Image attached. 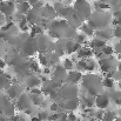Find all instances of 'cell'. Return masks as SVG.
Instances as JSON below:
<instances>
[{"mask_svg": "<svg viewBox=\"0 0 121 121\" xmlns=\"http://www.w3.org/2000/svg\"><path fill=\"white\" fill-rule=\"evenodd\" d=\"M74 9L77 13H79L83 17H89L91 15V8L89 4L86 0H77L74 4Z\"/></svg>", "mask_w": 121, "mask_h": 121, "instance_id": "obj_1", "label": "cell"}, {"mask_svg": "<svg viewBox=\"0 0 121 121\" xmlns=\"http://www.w3.org/2000/svg\"><path fill=\"white\" fill-rule=\"evenodd\" d=\"M112 61H113V58L112 56H104V58L99 59L98 65H99V67H100V69L102 72L107 73V72L114 69V65H113Z\"/></svg>", "mask_w": 121, "mask_h": 121, "instance_id": "obj_2", "label": "cell"}, {"mask_svg": "<svg viewBox=\"0 0 121 121\" xmlns=\"http://www.w3.org/2000/svg\"><path fill=\"white\" fill-rule=\"evenodd\" d=\"M109 100H111V99H109L108 95L101 94V95H98V96L95 98V105H96L98 108L104 109V108L108 107V105H109Z\"/></svg>", "mask_w": 121, "mask_h": 121, "instance_id": "obj_3", "label": "cell"}, {"mask_svg": "<svg viewBox=\"0 0 121 121\" xmlns=\"http://www.w3.org/2000/svg\"><path fill=\"white\" fill-rule=\"evenodd\" d=\"M77 54H78L79 59H88L94 55V49L91 47H81Z\"/></svg>", "mask_w": 121, "mask_h": 121, "instance_id": "obj_4", "label": "cell"}, {"mask_svg": "<svg viewBox=\"0 0 121 121\" xmlns=\"http://www.w3.org/2000/svg\"><path fill=\"white\" fill-rule=\"evenodd\" d=\"M82 79V73H81L80 71H69L68 72V74H67V80L69 81V82H72V83H78L79 81Z\"/></svg>", "mask_w": 121, "mask_h": 121, "instance_id": "obj_5", "label": "cell"}, {"mask_svg": "<svg viewBox=\"0 0 121 121\" xmlns=\"http://www.w3.org/2000/svg\"><path fill=\"white\" fill-rule=\"evenodd\" d=\"M31 8H32V5L30 4L28 0H24L20 4H17V9L21 14H27L31 11Z\"/></svg>", "mask_w": 121, "mask_h": 121, "instance_id": "obj_6", "label": "cell"}, {"mask_svg": "<svg viewBox=\"0 0 121 121\" xmlns=\"http://www.w3.org/2000/svg\"><path fill=\"white\" fill-rule=\"evenodd\" d=\"M80 31H81V33L86 34L87 37H94V35H95V30H94L88 22H83V24H81Z\"/></svg>", "mask_w": 121, "mask_h": 121, "instance_id": "obj_7", "label": "cell"}, {"mask_svg": "<svg viewBox=\"0 0 121 121\" xmlns=\"http://www.w3.org/2000/svg\"><path fill=\"white\" fill-rule=\"evenodd\" d=\"M112 35H114V34H111L109 32H107L106 30H96L95 31V35L94 37H96V38H99V39H102V40H105V41H107V40H109L111 38H112Z\"/></svg>", "mask_w": 121, "mask_h": 121, "instance_id": "obj_8", "label": "cell"}, {"mask_svg": "<svg viewBox=\"0 0 121 121\" xmlns=\"http://www.w3.org/2000/svg\"><path fill=\"white\" fill-rule=\"evenodd\" d=\"M107 43H106V41L102 40V39H99V38H94L93 40L89 41V47L91 48H93V49H95V48H102L104 46H106Z\"/></svg>", "mask_w": 121, "mask_h": 121, "instance_id": "obj_9", "label": "cell"}, {"mask_svg": "<svg viewBox=\"0 0 121 121\" xmlns=\"http://www.w3.org/2000/svg\"><path fill=\"white\" fill-rule=\"evenodd\" d=\"M62 66L66 68V71H73L74 68H75V62L72 60V59H69V58H66V59H64V61H62Z\"/></svg>", "mask_w": 121, "mask_h": 121, "instance_id": "obj_10", "label": "cell"}, {"mask_svg": "<svg viewBox=\"0 0 121 121\" xmlns=\"http://www.w3.org/2000/svg\"><path fill=\"white\" fill-rule=\"evenodd\" d=\"M66 68L64 67V66H60V65H55V69H54V75L55 77H59L60 79L61 78H64V77H66L67 74H66Z\"/></svg>", "mask_w": 121, "mask_h": 121, "instance_id": "obj_11", "label": "cell"}, {"mask_svg": "<svg viewBox=\"0 0 121 121\" xmlns=\"http://www.w3.org/2000/svg\"><path fill=\"white\" fill-rule=\"evenodd\" d=\"M95 8H96V11H108V9H111V4H107V2H102V1H95Z\"/></svg>", "mask_w": 121, "mask_h": 121, "instance_id": "obj_12", "label": "cell"}, {"mask_svg": "<svg viewBox=\"0 0 121 121\" xmlns=\"http://www.w3.org/2000/svg\"><path fill=\"white\" fill-rule=\"evenodd\" d=\"M95 68H96V62L92 58L86 59V72H94Z\"/></svg>", "mask_w": 121, "mask_h": 121, "instance_id": "obj_13", "label": "cell"}, {"mask_svg": "<svg viewBox=\"0 0 121 121\" xmlns=\"http://www.w3.org/2000/svg\"><path fill=\"white\" fill-rule=\"evenodd\" d=\"M101 51H102V53H104V55H105V56H112V55L115 53V52H114L113 46H109V45L104 46V47L101 48Z\"/></svg>", "mask_w": 121, "mask_h": 121, "instance_id": "obj_14", "label": "cell"}, {"mask_svg": "<svg viewBox=\"0 0 121 121\" xmlns=\"http://www.w3.org/2000/svg\"><path fill=\"white\" fill-rule=\"evenodd\" d=\"M7 94L11 99H14L17 95H18V86L13 85V86H9L7 88Z\"/></svg>", "mask_w": 121, "mask_h": 121, "instance_id": "obj_15", "label": "cell"}, {"mask_svg": "<svg viewBox=\"0 0 121 121\" xmlns=\"http://www.w3.org/2000/svg\"><path fill=\"white\" fill-rule=\"evenodd\" d=\"M117 119V113L115 112H112V111H108V112H105V115H104V121H115Z\"/></svg>", "mask_w": 121, "mask_h": 121, "instance_id": "obj_16", "label": "cell"}, {"mask_svg": "<svg viewBox=\"0 0 121 121\" xmlns=\"http://www.w3.org/2000/svg\"><path fill=\"white\" fill-rule=\"evenodd\" d=\"M102 86L106 87V88H113V86H114V79L113 78H109V77H106L102 80Z\"/></svg>", "mask_w": 121, "mask_h": 121, "instance_id": "obj_17", "label": "cell"}, {"mask_svg": "<svg viewBox=\"0 0 121 121\" xmlns=\"http://www.w3.org/2000/svg\"><path fill=\"white\" fill-rule=\"evenodd\" d=\"M9 79L7 78V75L5 74H0V88H5V87H9Z\"/></svg>", "mask_w": 121, "mask_h": 121, "instance_id": "obj_18", "label": "cell"}, {"mask_svg": "<svg viewBox=\"0 0 121 121\" xmlns=\"http://www.w3.org/2000/svg\"><path fill=\"white\" fill-rule=\"evenodd\" d=\"M39 83H40V79H38V78H35V77H31V78H28V81H27L28 87L33 88V87H37Z\"/></svg>", "mask_w": 121, "mask_h": 121, "instance_id": "obj_19", "label": "cell"}, {"mask_svg": "<svg viewBox=\"0 0 121 121\" xmlns=\"http://www.w3.org/2000/svg\"><path fill=\"white\" fill-rule=\"evenodd\" d=\"M38 59H39V64H41L42 66H48V58H47L43 53H40V54H39Z\"/></svg>", "mask_w": 121, "mask_h": 121, "instance_id": "obj_20", "label": "cell"}, {"mask_svg": "<svg viewBox=\"0 0 121 121\" xmlns=\"http://www.w3.org/2000/svg\"><path fill=\"white\" fill-rule=\"evenodd\" d=\"M86 40H87V35L83 34V33H80V34H77L75 35V41L79 42V43H86Z\"/></svg>", "mask_w": 121, "mask_h": 121, "instance_id": "obj_21", "label": "cell"}, {"mask_svg": "<svg viewBox=\"0 0 121 121\" xmlns=\"http://www.w3.org/2000/svg\"><path fill=\"white\" fill-rule=\"evenodd\" d=\"M78 105H79V100H78V101H77V100H68V102H67V105H66V108H68V109H74Z\"/></svg>", "mask_w": 121, "mask_h": 121, "instance_id": "obj_22", "label": "cell"}, {"mask_svg": "<svg viewBox=\"0 0 121 121\" xmlns=\"http://www.w3.org/2000/svg\"><path fill=\"white\" fill-rule=\"evenodd\" d=\"M113 34H114V37H115L117 39L121 40V25H119V26H115V27H114Z\"/></svg>", "mask_w": 121, "mask_h": 121, "instance_id": "obj_23", "label": "cell"}, {"mask_svg": "<svg viewBox=\"0 0 121 121\" xmlns=\"http://www.w3.org/2000/svg\"><path fill=\"white\" fill-rule=\"evenodd\" d=\"M113 48H114L115 54H120V53H121V40H119L117 43H114Z\"/></svg>", "mask_w": 121, "mask_h": 121, "instance_id": "obj_24", "label": "cell"}, {"mask_svg": "<svg viewBox=\"0 0 121 121\" xmlns=\"http://www.w3.org/2000/svg\"><path fill=\"white\" fill-rule=\"evenodd\" d=\"M32 99H33V104L34 105H40L41 101H42L40 99V95H37V94H32Z\"/></svg>", "mask_w": 121, "mask_h": 121, "instance_id": "obj_25", "label": "cell"}, {"mask_svg": "<svg viewBox=\"0 0 121 121\" xmlns=\"http://www.w3.org/2000/svg\"><path fill=\"white\" fill-rule=\"evenodd\" d=\"M30 68H31V71H33V72H39V66H38V62H35V61L31 62V64H30Z\"/></svg>", "mask_w": 121, "mask_h": 121, "instance_id": "obj_26", "label": "cell"}, {"mask_svg": "<svg viewBox=\"0 0 121 121\" xmlns=\"http://www.w3.org/2000/svg\"><path fill=\"white\" fill-rule=\"evenodd\" d=\"M104 115H105V112H102V111H98V112L94 113V117H95L96 120H102Z\"/></svg>", "mask_w": 121, "mask_h": 121, "instance_id": "obj_27", "label": "cell"}, {"mask_svg": "<svg viewBox=\"0 0 121 121\" xmlns=\"http://www.w3.org/2000/svg\"><path fill=\"white\" fill-rule=\"evenodd\" d=\"M38 117L40 118L41 120H48V118H49V115L47 114V112H41L38 114Z\"/></svg>", "mask_w": 121, "mask_h": 121, "instance_id": "obj_28", "label": "cell"}, {"mask_svg": "<svg viewBox=\"0 0 121 121\" xmlns=\"http://www.w3.org/2000/svg\"><path fill=\"white\" fill-rule=\"evenodd\" d=\"M67 118H68V121H80L74 113H69V114L67 115Z\"/></svg>", "mask_w": 121, "mask_h": 121, "instance_id": "obj_29", "label": "cell"}, {"mask_svg": "<svg viewBox=\"0 0 121 121\" xmlns=\"http://www.w3.org/2000/svg\"><path fill=\"white\" fill-rule=\"evenodd\" d=\"M31 94H37V95H40L41 91L38 88V87H33V88H31Z\"/></svg>", "mask_w": 121, "mask_h": 121, "instance_id": "obj_30", "label": "cell"}, {"mask_svg": "<svg viewBox=\"0 0 121 121\" xmlns=\"http://www.w3.org/2000/svg\"><path fill=\"white\" fill-rule=\"evenodd\" d=\"M49 109H51L52 112H56V111L59 109V105L54 102V104H52V105H51V107H49Z\"/></svg>", "mask_w": 121, "mask_h": 121, "instance_id": "obj_31", "label": "cell"}, {"mask_svg": "<svg viewBox=\"0 0 121 121\" xmlns=\"http://www.w3.org/2000/svg\"><path fill=\"white\" fill-rule=\"evenodd\" d=\"M58 119H60V114H53V115H49V118H48L49 121H55Z\"/></svg>", "mask_w": 121, "mask_h": 121, "instance_id": "obj_32", "label": "cell"}, {"mask_svg": "<svg viewBox=\"0 0 121 121\" xmlns=\"http://www.w3.org/2000/svg\"><path fill=\"white\" fill-rule=\"evenodd\" d=\"M43 74H46V75H49V74H51V68H49L48 66H45V68H43Z\"/></svg>", "mask_w": 121, "mask_h": 121, "instance_id": "obj_33", "label": "cell"}, {"mask_svg": "<svg viewBox=\"0 0 121 121\" xmlns=\"http://www.w3.org/2000/svg\"><path fill=\"white\" fill-rule=\"evenodd\" d=\"M6 67V61L4 59H0V69H4Z\"/></svg>", "mask_w": 121, "mask_h": 121, "instance_id": "obj_34", "label": "cell"}, {"mask_svg": "<svg viewBox=\"0 0 121 121\" xmlns=\"http://www.w3.org/2000/svg\"><path fill=\"white\" fill-rule=\"evenodd\" d=\"M31 121H42V120H41L39 117H33V118L31 119Z\"/></svg>", "mask_w": 121, "mask_h": 121, "instance_id": "obj_35", "label": "cell"}, {"mask_svg": "<svg viewBox=\"0 0 121 121\" xmlns=\"http://www.w3.org/2000/svg\"><path fill=\"white\" fill-rule=\"evenodd\" d=\"M0 121H7V118H6V117H2V115H0Z\"/></svg>", "mask_w": 121, "mask_h": 121, "instance_id": "obj_36", "label": "cell"}, {"mask_svg": "<svg viewBox=\"0 0 121 121\" xmlns=\"http://www.w3.org/2000/svg\"><path fill=\"white\" fill-rule=\"evenodd\" d=\"M117 69H118V71H119V72H120V73H121V61H120V64L118 65V67H117Z\"/></svg>", "mask_w": 121, "mask_h": 121, "instance_id": "obj_37", "label": "cell"}, {"mask_svg": "<svg viewBox=\"0 0 121 121\" xmlns=\"http://www.w3.org/2000/svg\"><path fill=\"white\" fill-rule=\"evenodd\" d=\"M99 1H102V2H107V4H109V2H111V0H99Z\"/></svg>", "mask_w": 121, "mask_h": 121, "instance_id": "obj_38", "label": "cell"}, {"mask_svg": "<svg viewBox=\"0 0 121 121\" xmlns=\"http://www.w3.org/2000/svg\"><path fill=\"white\" fill-rule=\"evenodd\" d=\"M118 86H119V89L121 91V80H120V81H118Z\"/></svg>", "mask_w": 121, "mask_h": 121, "instance_id": "obj_39", "label": "cell"}, {"mask_svg": "<svg viewBox=\"0 0 121 121\" xmlns=\"http://www.w3.org/2000/svg\"><path fill=\"white\" fill-rule=\"evenodd\" d=\"M115 121H121V117H117V119H115Z\"/></svg>", "mask_w": 121, "mask_h": 121, "instance_id": "obj_40", "label": "cell"}, {"mask_svg": "<svg viewBox=\"0 0 121 121\" xmlns=\"http://www.w3.org/2000/svg\"><path fill=\"white\" fill-rule=\"evenodd\" d=\"M96 121H101V120H96Z\"/></svg>", "mask_w": 121, "mask_h": 121, "instance_id": "obj_41", "label": "cell"}, {"mask_svg": "<svg viewBox=\"0 0 121 121\" xmlns=\"http://www.w3.org/2000/svg\"><path fill=\"white\" fill-rule=\"evenodd\" d=\"M0 1H4V0H0Z\"/></svg>", "mask_w": 121, "mask_h": 121, "instance_id": "obj_42", "label": "cell"}, {"mask_svg": "<svg viewBox=\"0 0 121 121\" xmlns=\"http://www.w3.org/2000/svg\"><path fill=\"white\" fill-rule=\"evenodd\" d=\"M45 1H47V0H45Z\"/></svg>", "mask_w": 121, "mask_h": 121, "instance_id": "obj_43", "label": "cell"}]
</instances>
